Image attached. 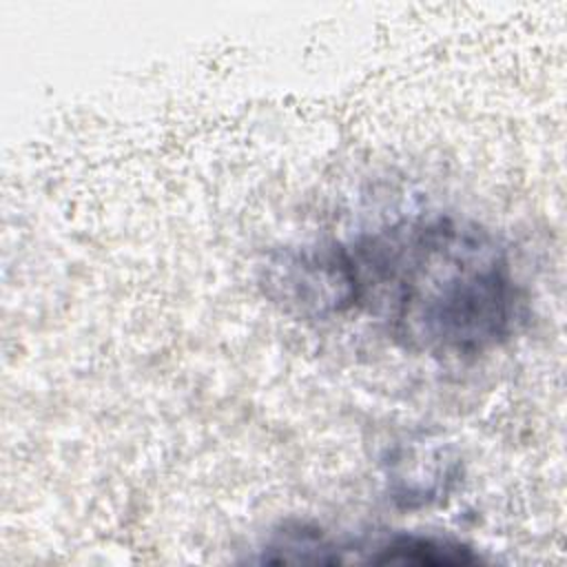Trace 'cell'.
<instances>
[{
    "label": "cell",
    "mask_w": 567,
    "mask_h": 567,
    "mask_svg": "<svg viewBox=\"0 0 567 567\" xmlns=\"http://www.w3.org/2000/svg\"><path fill=\"white\" fill-rule=\"evenodd\" d=\"M350 315L410 354L476 359L507 343L525 297L507 246L478 221L416 213L341 241Z\"/></svg>",
    "instance_id": "obj_1"
},
{
    "label": "cell",
    "mask_w": 567,
    "mask_h": 567,
    "mask_svg": "<svg viewBox=\"0 0 567 567\" xmlns=\"http://www.w3.org/2000/svg\"><path fill=\"white\" fill-rule=\"evenodd\" d=\"M319 565H401V567H467L483 556L463 540L421 532H388L359 538H339L321 529Z\"/></svg>",
    "instance_id": "obj_2"
},
{
    "label": "cell",
    "mask_w": 567,
    "mask_h": 567,
    "mask_svg": "<svg viewBox=\"0 0 567 567\" xmlns=\"http://www.w3.org/2000/svg\"><path fill=\"white\" fill-rule=\"evenodd\" d=\"M452 467L454 463L447 465L441 450L425 452V461L419 450H412L410 454L405 452L392 463L388 474L392 478V498L403 507H416L441 498V494L445 496L456 481Z\"/></svg>",
    "instance_id": "obj_3"
}]
</instances>
